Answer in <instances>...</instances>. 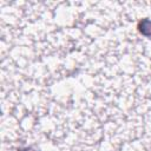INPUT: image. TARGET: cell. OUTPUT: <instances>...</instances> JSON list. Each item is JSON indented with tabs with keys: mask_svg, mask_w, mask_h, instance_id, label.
I'll list each match as a JSON object with an SVG mask.
<instances>
[{
	"mask_svg": "<svg viewBox=\"0 0 151 151\" xmlns=\"http://www.w3.org/2000/svg\"><path fill=\"white\" fill-rule=\"evenodd\" d=\"M138 31L146 38H151V20L150 19H142L138 22Z\"/></svg>",
	"mask_w": 151,
	"mask_h": 151,
	"instance_id": "cell-1",
	"label": "cell"
},
{
	"mask_svg": "<svg viewBox=\"0 0 151 151\" xmlns=\"http://www.w3.org/2000/svg\"><path fill=\"white\" fill-rule=\"evenodd\" d=\"M20 151H34L32 147H25V149H20Z\"/></svg>",
	"mask_w": 151,
	"mask_h": 151,
	"instance_id": "cell-2",
	"label": "cell"
}]
</instances>
